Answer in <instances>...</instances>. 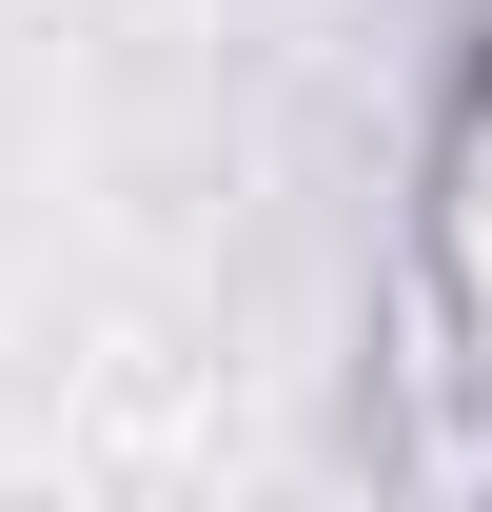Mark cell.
I'll return each instance as SVG.
<instances>
[{"mask_svg":"<svg viewBox=\"0 0 492 512\" xmlns=\"http://www.w3.org/2000/svg\"><path fill=\"white\" fill-rule=\"evenodd\" d=\"M433 355H453V394H492V60L433 138Z\"/></svg>","mask_w":492,"mask_h":512,"instance_id":"6da1fadb","label":"cell"}]
</instances>
